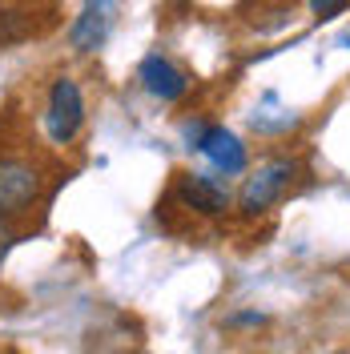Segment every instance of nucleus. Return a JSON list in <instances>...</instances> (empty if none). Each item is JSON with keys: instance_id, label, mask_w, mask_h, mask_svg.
I'll list each match as a JSON object with an SVG mask.
<instances>
[{"instance_id": "1", "label": "nucleus", "mask_w": 350, "mask_h": 354, "mask_svg": "<svg viewBox=\"0 0 350 354\" xmlns=\"http://www.w3.org/2000/svg\"><path fill=\"white\" fill-rule=\"evenodd\" d=\"M294 177H298V161H290V157H274V161L258 165L254 174L246 177V185H241V194H238L241 218H262L270 205H278L286 198V189L294 185Z\"/></svg>"}, {"instance_id": "9", "label": "nucleus", "mask_w": 350, "mask_h": 354, "mask_svg": "<svg viewBox=\"0 0 350 354\" xmlns=\"http://www.w3.org/2000/svg\"><path fill=\"white\" fill-rule=\"evenodd\" d=\"M310 8H314L318 21H334V17H342L350 8V0H310Z\"/></svg>"}, {"instance_id": "5", "label": "nucleus", "mask_w": 350, "mask_h": 354, "mask_svg": "<svg viewBox=\"0 0 350 354\" xmlns=\"http://www.w3.org/2000/svg\"><path fill=\"white\" fill-rule=\"evenodd\" d=\"M177 201H181L185 209L201 214V218H221V214L234 205L230 189L210 174H181L177 177Z\"/></svg>"}, {"instance_id": "8", "label": "nucleus", "mask_w": 350, "mask_h": 354, "mask_svg": "<svg viewBox=\"0 0 350 354\" xmlns=\"http://www.w3.org/2000/svg\"><path fill=\"white\" fill-rule=\"evenodd\" d=\"M137 77H141L145 93H154L157 101H181V97L190 93V77H185L174 61H165L161 53L145 57L141 68H137Z\"/></svg>"}, {"instance_id": "7", "label": "nucleus", "mask_w": 350, "mask_h": 354, "mask_svg": "<svg viewBox=\"0 0 350 354\" xmlns=\"http://www.w3.org/2000/svg\"><path fill=\"white\" fill-rule=\"evenodd\" d=\"M113 8H117V0H85L81 17L68 24V44L77 53H97L105 44V37H109Z\"/></svg>"}, {"instance_id": "2", "label": "nucleus", "mask_w": 350, "mask_h": 354, "mask_svg": "<svg viewBox=\"0 0 350 354\" xmlns=\"http://www.w3.org/2000/svg\"><path fill=\"white\" fill-rule=\"evenodd\" d=\"M44 189V174L28 157H0V221L33 209Z\"/></svg>"}, {"instance_id": "4", "label": "nucleus", "mask_w": 350, "mask_h": 354, "mask_svg": "<svg viewBox=\"0 0 350 354\" xmlns=\"http://www.w3.org/2000/svg\"><path fill=\"white\" fill-rule=\"evenodd\" d=\"M85 125V97L73 77H57L48 88V105H44V129L57 145L77 141V133Z\"/></svg>"}, {"instance_id": "3", "label": "nucleus", "mask_w": 350, "mask_h": 354, "mask_svg": "<svg viewBox=\"0 0 350 354\" xmlns=\"http://www.w3.org/2000/svg\"><path fill=\"white\" fill-rule=\"evenodd\" d=\"M57 21V0H0V48L24 44L48 32Z\"/></svg>"}, {"instance_id": "6", "label": "nucleus", "mask_w": 350, "mask_h": 354, "mask_svg": "<svg viewBox=\"0 0 350 354\" xmlns=\"http://www.w3.org/2000/svg\"><path fill=\"white\" fill-rule=\"evenodd\" d=\"M194 149L205 157L218 174H241V169H246V145H241L238 133H230L225 125H205Z\"/></svg>"}]
</instances>
